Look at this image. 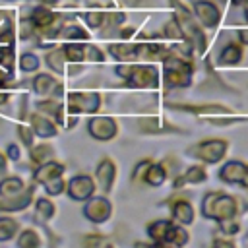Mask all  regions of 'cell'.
<instances>
[{
    "label": "cell",
    "mask_w": 248,
    "mask_h": 248,
    "mask_svg": "<svg viewBox=\"0 0 248 248\" xmlns=\"http://www.w3.org/2000/svg\"><path fill=\"white\" fill-rule=\"evenodd\" d=\"M62 174H64V165L50 159V161L39 165V169L33 174V180L39 182V184H45V182H48V180H52L56 176H62Z\"/></svg>",
    "instance_id": "cell-22"
},
{
    "label": "cell",
    "mask_w": 248,
    "mask_h": 248,
    "mask_svg": "<svg viewBox=\"0 0 248 248\" xmlns=\"http://www.w3.org/2000/svg\"><path fill=\"white\" fill-rule=\"evenodd\" d=\"M23 188H25V182L19 176H8V178H4L0 182V196L2 198H10V196L19 194Z\"/></svg>",
    "instance_id": "cell-28"
},
{
    "label": "cell",
    "mask_w": 248,
    "mask_h": 248,
    "mask_svg": "<svg viewBox=\"0 0 248 248\" xmlns=\"http://www.w3.org/2000/svg\"><path fill=\"white\" fill-rule=\"evenodd\" d=\"M167 107L170 110H184V112H192L198 116H207V114H217V112H231L229 107L225 105H217V103H205V105H180V103H167Z\"/></svg>",
    "instance_id": "cell-12"
},
{
    "label": "cell",
    "mask_w": 248,
    "mask_h": 248,
    "mask_svg": "<svg viewBox=\"0 0 248 248\" xmlns=\"http://www.w3.org/2000/svg\"><path fill=\"white\" fill-rule=\"evenodd\" d=\"M83 244L85 246H103V244H108V238L101 236V234H89L83 238Z\"/></svg>",
    "instance_id": "cell-44"
},
{
    "label": "cell",
    "mask_w": 248,
    "mask_h": 248,
    "mask_svg": "<svg viewBox=\"0 0 248 248\" xmlns=\"http://www.w3.org/2000/svg\"><path fill=\"white\" fill-rule=\"evenodd\" d=\"M62 50H64V56H66L68 62H72V64H79V62H83V45H81V43H78V41H70L68 45L62 46Z\"/></svg>",
    "instance_id": "cell-32"
},
{
    "label": "cell",
    "mask_w": 248,
    "mask_h": 248,
    "mask_svg": "<svg viewBox=\"0 0 248 248\" xmlns=\"http://www.w3.org/2000/svg\"><path fill=\"white\" fill-rule=\"evenodd\" d=\"M207 180V170L203 165H192L180 174L174 176V188H182L184 184H202Z\"/></svg>",
    "instance_id": "cell-17"
},
{
    "label": "cell",
    "mask_w": 248,
    "mask_h": 248,
    "mask_svg": "<svg viewBox=\"0 0 248 248\" xmlns=\"http://www.w3.org/2000/svg\"><path fill=\"white\" fill-rule=\"evenodd\" d=\"M17 244H19L21 248H35V246L41 244V238H39V234H37L33 229H25V231L19 234Z\"/></svg>",
    "instance_id": "cell-37"
},
{
    "label": "cell",
    "mask_w": 248,
    "mask_h": 248,
    "mask_svg": "<svg viewBox=\"0 0 248 248\" xmlns=\"http://www.w3.org/2000/svg\"><path fill=\"white\" fill-rule=\"evenodd\" d=\"M31 130H33V134H37L39 138H54L56 132H58V130H56V124H54L50 118L43 116L41 112L31 116Z\"/></svg>",
    "instance_id": "cell-23"
},
{
    "label": "cell",
    "mask_w": 248,
    "mask_h": 248,
    "mask_svg": "<svg viewBox=\"0 0 248 248\" xmlns=\"http://www.w3.org/2000/svg\"><path fill=\"white\" fill-rule=\"evenodd\" d=\"M0 66H4L8 72L14 68V46H0Z\"/></svg>",
    "instance_id": "cell-42"
},
{
    "label": "cell",
    "mask_w": 248,
    "mask_h": 248,
    "mask_svg": "<svg viewBox=\"0 0 248 248\" xmlns=\"http://www.w3.org/2000/svg\"><path fill=\"white\" fill-rule=\"evenodd\" d=\"M4 2H14V0H4Z\"/></svg>",
    "instance_id": "cell-60"
},
{
    "label": "cell",
    "mask_w": 248,
    "mask_h": 248,
    "mask_svg": "<svg viewBox=\"0 0 248 248\" xmlns=\"http://www.w3.org/2000/svg\"><path fill=\"white\" fill-rule=\"evenodd\" d=\"M17 232V223L10 217H0V240H10Z\"/></svg>",
    "instance_id": "cell-36"
},
{
    "label": "cell",
    "mask_w": 248,
    "mask_h": 248,
    "mask_svg": "<svg viewBox=\"0 0 248 248\" xmlns=\"http://www.w3.org/2000/svg\"><path fill=\"white\" fill-rule=\"evenodd\" d=\"M165 45L155 43V41H145V43H138V60L143 62H155V60H163V56L167 54Z\"/></svg>",
    "instance_id": "cell-20"
},
{
    "label": "cell",
    "mask_w": 248,
    "mask_h": 248,
    "mask_svg": "<svg viewBox=\"0 0 248 248\" xmlns=\"http://www.w3.org/2000/svg\"><path fill=\"white\" fill-rule=\"evenodd\" d=\"M122 6H130V8H145V6H153V0H118Z\"/></svg>",
    "instance_id": "cell-46"
},
{
    "label": "cell",
    "mask_w": 248,
    "mask_h": 248,
    "mask_svg": "<svg viewBox=\"0 0 248 248\" xmlns=\"http://www.w3.org/2000/svg\"><path fill=\"white\" fill-rule=\"evenodd\" d=\"M159 35H161L163 39H169V41H172V43L184 41V37H182V31H180V25H178V21H176L174 17L163 25V31H161Z\"/></svg>",
    "instance_id": "cell-33"
},
{
    "label": "cell",
    "mask_w": 248,
    "mask_h": 248,
    "mask_svg": "<svg viewBox=\"0 0 248 248\" xmlns=\"http://www.w3.org/2000/svg\"><path fill=\"white\" fill-rule=\"evenodd\" d=\"M33 202V186H25L19 194L0 200V211H21Z\"/></svg>",
    "instance_id": "cell-15"
},
{
    "label": "cell",
    "mask_w": 248,
    "mask_h": 248,
    "mask_svg": "<svg viewBox=\"0 0 248 248\" xmlns=\"http://www.w3.org/2000/svg\"><path fill=\"white\" fill-rule=\"evenodd\" d=\"M246 207L242 205V200L236 196H231L227 192H207L202 198L200 203V213L205 219L211 221H223V219H232L238 217Z\"/></svg>",
    "instance_id": "cell-2"
},
{
    "label": "cell",
    "mask_w": 248,
    "mask_h": 248,
    "mask_svg": "<svg viewBox=\"0 0 248 248\" xmlns=\"http://www.w3.org/2000/svg\"><path fill=\"white\" fill-rule=\"evenodd\" d=\"M19 68H21L23 72H35V70L39 68V58H37L35 54H31V52L21 54V58H19Z\"/></svg>",
    "instance_id": "cell-41"
},
{
    "label": "cell",
    "mask_w": 248,
    "mask_h": 248,
    "mask_svg": "<svg viewBox=\"0 0 248 248\" xmlns=\"http://www.w3.org/2000/svg\"><path fill=\"white\" fill-rule=\"evenodd\" d=\"M188 240H190V234H188L186 227L172 221L169 227V232H167V246H184V244H188Z\"/></svg>",
    "instance_id": "cell-25"
},
{
    "label": "cell",
    "mask_w": 248,
    "mask_h": 248,
    "mask_svg": "<svg viewBox=\"0 0 248 248\" xmlns=\"http://www.w3.org/2000/svg\"><path fill=\"white\" fill-rule=\"evenodd\" d=\"M17 132H19L23 143H25L27 147H31V143H33V130H31V128H25V126H19Z\"/></svg>",
    "instance_id": "cell-47"
},
{
    "label": "cell",
    "mask_w": 248,
    "mask_h": 248,
    "mask_svg": "<svg viewBox=\"0 0 248 248\" xmlns=\"http://www.w3.org/2000/svg\"><path fill=\"white\" fill-rule=\"evenodd\" d=\"M87 132L97 141H110L118 134V122L112 116H91L87 122Z\"/></svg>",
    "instance_id": "cell-8"
},
{
    "label": "cell",
    "mask_w": 248,
    "mask_h": 248,
    "mask_svg": "<svg viewBox=\"0 0 248 248\" xmlns=\"http://www.w3.org/2000/svg\"><path fill=\"white\" fill-rule=\"evenodd\" d=\"M163 83L165 89H182L192 85L194 76V64L190 56L174 50L172 46L167 48V54L163 56Z\"/></svg>",
    "instance_id": "cell-1"
},
{
    "label": "cell",
    "mask_w": 248,
    "mask_h": 248,
    "mask_svg": "<svg viewBox=\"0 0 248 248\" xmlns=\"http://www.w3.org/2000/svg\"><path fill=\"white\" fill-rule=\"evenodd\" d=\"M227 151H229V141L225 138H207L188 147L186 153L205 165H217L227 157Z\"/></svg>",
    "instance_id": "cell-4"
},
{
    "label": "cell",
    "mask_w": 248,
    "mask_h": 248,
    "mask_svg": "<svg viewBox=\"0 0 248 248\" xmlns=\"http://www.w3.org/2000/svg\"><path fill=\"white\" fill-rule=\"evenodd\" d=\"M244 190H248V165H246V170H244V174H242V178H240V182H238Z\"/></svg>",
    "instance_id": "cell-54"
},
{
    "label": "cell",
    "mask_w": 248,
    "mask_h": 248,
    "mask_svg": "<svg viewBox=\"0 0 248 248\" xmlns=\"http://www.w3.org/2000/svg\"><path fill=\"white\" fill-rule=\"evenodd\" d=\"M169 209H170V219L184 225V227L192 225L196 219V209L190 203V200H186L184 196L169 198Z\"/></svg>",
    "instance_id": "cell-10"
},
{
    "label": "cell",
    "mask_w": 248,
    "mask_h": 248,
    "mask_svg": "<svg viewBox=\"0 0 248 248\" xmlns=\"http://www.w3.org/2000/svg\"><path fill=\"white\" fill-rule=\"evenodd\" d=\"M56 83H58V81H56L50 74H37V76L33 78V89H35V93H39V95H50V93L54 91Z\"/></svg>",
    "instance_id": "cell-27"
},
{
    "label": "cell",
    "mask_w": 248,
    "mask_h": 248,
    "mask_svg": "<svg viewBox=\"0 0 248 248\" xmlns=\"http://www.w3.org/2000/svg\"><path fill=\"white\" fill-rule=\"evenodd\" d=\"M101 108V95L95 91H74L68 93V112L70 114H95Z\"/></svg>",
    "instance_id": "cell-5"
},
{
    "label": "cell",
    "mask_w": 248,
    "mask_h": 248,
    "mask_svg": "<svg viewBox=\"0 0 248 248\" xmlns=\"http://www.w3.org/2000/svg\"><path fill=\"white\" fill-rule=\"evenodd\" d=\"M231 2H232V4H236V6H240V4H242V2H246V0H231Z\"/></svg>",
    "instance_id": "cell-59"
},
{
    "label": "cell",
    "mask_w": 248,
    "mask_h": 248,
    "mask_svg": "<svg viewBox=\"0 0 248 248\" xmlns=\"http://www.w3.org/2000/svg\"><path fill=\"white\" fill-rule=\"evenodd\" d=\"M10 99V93H0V105H4Z\"/></svg>",
    "instance_id": "cell-56"
},
{
    "label": "cell",
    "mask_w": 248,
    "mask_h": 248,
    "mask_svg": "<svg viewBox=\"0 0 248 248\" xmlns=\"http://www.w3.org/2000/svg\"><path fill=\"white\" fill-rule=\"evenodd\" d=\"M169 2H170V6L176 10L174 14H192V12H190V8H188L182 0H169Z\"/></svg>",
    "instance_id": "cell-48"
},
{
    "label": "cell",
    "mask_w": 248,
    "mask_h": 248,
    "mask_svg": "<svg viewBox=\"0 0 248 248\" xmlns=\"http://www.w3.org/2000/svg\"><path fill=\"white\" fill-rule=\"evenodd\" d=\"M4 170H6V157L0 153V174H2Z\"/></svg>",
    "instance_id": "cell-55"
},
{
    "label": "cell",
    "mask_w": 248,
    "mask_h": 248,
    "mask_svg": "<svg viewBox=\"0 0 248 248\" xmlns=\"http://www.w3.org/2000/svg\"><path fill=\"white\" fill-rule=\"evenodd\" d=\"M244 19H246V23H248V4L244 6Z\"/></svg>",
    "instance_id": "cell-58"
},
{
    "label": "cell",
    "mask_w": 248,
    "mask_h": 248,
    "mask_svg": "<svg viewBox=\"0 0 248 248\" xmlns=\"http://www.w3.org/2000/svg\"><path fill=\"white\" fill-rule=\"evenodd\" d=\"M83 21L89 29H101L105 25V19H107V14L101 12V10H93V12H85L83 16Z\"/></svg>",
    "instance_id": "cell-35"
},
{
    "label": "cell",
    "mask_w": 248,
    "mask_h": 248,
    "mask_svg": "<svg viewBox=\"0 0 248 248\" xmlns=\"http://www.w3.org/2000/svg\"><path fill=\"white\" fill-rule=\"evenodd\" d=\"M29 19L33 21V25H35L37 29H45V27L52 25V23L58 19V16H56L52 10H48L46 6H39V8H35V10L31 12Z\"/></svg>",
    "instance_id": "cell-24"
},
{
    "label": "cell",
    "mask_w": 248,
    "mask_h": 248,
    "mask_svg": "<svg viewBox=\"0 0 248 248\" xmlns=\"http://www.w3.org/2000/svg\"><path fill=\"white\" fill-rule=\"evenodd\" d=\"M83 215L87 221L95 223V225H101V223H107L112 215V203L107 196H91L85 200V205H83Z\"/></svg>",
    "instance_id": "cell-6"
},
{
    "label": "cell",
    "mask_w": 248,
    "mask_h": 248,
    "mask_svg": "<svg viewBox=\"0 0 248 248\" xmlns=\"http://www.w3.org/2000/svg\"><path fill=\"white\" fill-rule=\"evenodd\" d=\"M12 35H14V31H12V23L8 21V23L2 27V31H0V43H2V41H4V43L12 41Z\"/></svg>",
    "instance_id": "cell-49"
},
{
    "label": "cell",
    "mask_w": 248,
    "mask_h": 248,
    "mask_svg": "<svg viewBox=\"0 0 248 248\" xmlns=\"http://www.w3.org/2000/svg\"><path fill=\"white\" fill-rule=\"evenodd\" d=\"M246 170V163L238 161V159H232V161H227L221 169H219V180L225 182V184H238L242 174Z\"/></svg>",
    "instance_id": "cell-19"
},
{
    "label": "cell",
    "mask_w": 248,
    "mask_h": 248,
    "mask_svg": "<svg viewBox=\"0 0 248 248\" xmlns=\"http://www.w3.org/2000/svg\"><path fill=\"white\" fill-rule=\"evenodd\" d=\"M83 60L89 62H103L105 60V52L95 46V45H83Z\"/></svg>",
    "instance_id": "cell-39"
},
{
    "label": "cell",
    "mask_w": 248,
    "mask_h": 248,
    "mask_svg": "<svg viewBox=\"0 0 248 248\" xmlns=\"http://www.w3.org/2000/svg\"><path fill=\"white\" fill-rule=\"evenodd\" d=\"M45 190H46L48 196H60V194L66 190V182H64L62 176H56V178L45 182Z\"/></svg>",
    "instance_id": "cell-40"
},
{
    "label": "cell",
    "mask_w": 248,
    "mask_h": 248,
    "mask_svg": "<svg viewBox=\"0 0 248 248\" xmlns=\"http://www.w3.org/2000/svg\"><path fill=\"white\" fill-rule=\"evenodd\" d=\"M37 108H39V112L52 116L58 124L64 122V110H62V105H60V103H56V101H41V103L37 105Z\"/></svg>",
    "instance_id": "cell-29"
},
{
    "label": "cell",
    "mask_w": 248,
    "mask_h": 248,
    "mask_svg": "<svg viewBox=\"0 0 248 248\" xmlns=\"http://www.w3.org/2000/svg\"><path fill=\"white\" fill-rule=\"evenodd\" d=\"M167 178H169V174H167L165 167H163L161 163L151 161L149 167L145 169L143 176H141V184H145V186H149V188H161V186L167 182Z\"/></svg>",
    "instance_id": "cell-21"
},
{
    "label": "cell",
    "mask_w": 248,
    "mask_h": 248,
    "mask_svg": "<svg viewBox=\"0 0 248 248\" xmlns=\"http://www.w3.org/2000/svg\"><path fill=\"white\" fill-rule=\"evenodd\" d=\"M213 246H227V248H232L234 242H232V238H213Z\"/></svg>",
    "instance_id": "cell-50"
},
{
    "label": "cell",
    "mask_w": 248,
    "mask_h": 248,
    "mask_svg": "<svg viewBox=\"0 0 248 248\" xmlns=\"http://www.w3.org/2000/svg\"><path fill=\"white\" fill-rule=\"evenodd\" d=\"M238 43L242 45V46H248V29H238Z\"/></svg>",
    "instance_id": "cell-51"
},
{
    "label": "cell",
    "mask_w": 248,
    "mask_h": 248,
    "mask_svg": "<svg viewBox=\"0 0 248 248\" xmlns=\"http://www.w3.org/2000/svg\"><path fill=\"white\" fill-rule=\"evenodd\" d=\"M192 12H194L196 21L205 29H215L221 21V10L211 0H194Z\"/></svg>",
    "instance_id": "cell-7"
},
{
    "label": "cell",
    "mask_w": 248,
    "mask_h": 248,
    "mask_svg": "<svg viewBox=\"0 0 248 248\" xmlns=\"http://www.w3.org/2000/svg\"><path fill=\"white\" fill-rule=\"evenodd\" d=\"M29 155H31V161H33V163L43 165V163H46V161H50V159H52L54 149H52V145H48V143H41V145L31 147Z\"/></svg>",
    "instance_id": "cell-31"
},
{
    "label": "cell",
    "mask_w": 248,
    "mask_h": 248,
    "mask_svg": "<svg viewBox=\"0 0 248 248\" xmlns=\"http://www.w3.org/2000/svg\"><path fill=\"white\" fill-rule=\"evenodd\" d=\"M114 180H116V163L110 157H103L95 167V184L105 194H110Z\"/></svg>",
    "instance_id": "cell-11"
},
{
    "label": "cell",
    "mask_w": 248,
    "mask_h": 248,
    "mask_svg": "<svg viewBox=\"0 0 248 248\" xmlns=\"http://www.w3.org/2000/svg\"><path fill=\"white\" fill-rule=\"evenodd\" d=\"M72 2H78V0H72Z\"/></svg>",
    "instance_id": "cell-61"
},
{
    "label": "cell",
    "mask_w": 248,
    "mask_h": 248,
    "mask_svg": "<svg viewBox=\"0 0 248 248\" xmlns=\"http://www.w3.org/2000/svg\"><path fill=\"white\" fill-rule=\"evenodd\" d=\"M138 128L143 134H169V132H182L170 122L159 118V116H143L138 120Z\"/></svg>",
    "instance_id": "cell-14"
},
{
    "label": "cell",
    "mask_w": 248,
    "mask_h": 248,
    "mask_svg": "<svg viewBox=\"0 0 248 248\" xmlns=\"http://www.w3.org/2000/svg\"><path fill=\"white\" fill-rule=\"evenodd\" d=\"M46 64L50 70H54L56 74H64V62H66V56H64V50L62 48H52L46 52L45 56Z\"/></svg>",
    "instance_id": "cell-30"
},
{
    "label": "cell",
    "mask_w": 248,
    "mask_h": 248,
    "mask_svg": "<svg viewBox=\"0 0 248 248\" xmlns=\"http://www.w3.org/2000/svg\"><path fill=\"white\" fill-rule=\"evenodd\" d=\"M170 223H172V219H155V221L147 223L145 232L153 246H167V232H169Z\"/></svg>",
    "instance_id": "cell-18"
},
{
    "label": "cell",
    "mask_w": 248,
    "mask_h": 248,
    "mask_svg": "<svg viewBox=\"0 0 248 248\" xmlns=\"http://www.w3.org/2000/svg\"><path fill=\"white\" fill-rule=\"evenodd\" d=\"M43 4H46V6H54V4H58V0H41Z\"/></svg>",
    "instance_id": "cell-57"
},
{
    "label": "cell",
    "mask_w": 248,
    "mask_h": 248,
    "mask_svg": "<svg viewBox=\"0 0 248 248\" xmlns=\"http://www.w3.org/2000/svg\"><path fill=\"white\" fill-rule=\"evenodd\" d=\"M134 35H136V27H124V25H120L118 27V33H116V37L120 41H130Z\"/></svg>",
    "instance_id": "cell-45"
},
{
    "label": "cell",
    "mask_w": 248,
    "mask_h": 248,
    "mask_svg": "<svg viewBox=\"0 0 248 248\" xmlns=\"http://www.w3.org/2000/svg\"><path fill=\"white\" fill-rule=\"evenodd\" d=\"M10 79H12V72H2L0 70V87H6Z\"/></svg>",
    "instance_id": "cell-52"
},
{
    "label": "cell",
    "mask_w": 248,
    "mask_h": 248,
    "mask_svg": "<svg viewBox=\"0 0 248 248\" xmlns=\"http://www.w3.org/2000/svg\"><path fill=\"white\" fill-rule=\"evenodd\" d=\"M58 37H62L66 41H87L89 33L78 23H66V25H60Z\"/></svg>",
    "instance_id": "cell-26"
},
{
    "label": "cell",
    "mask_w": 248,
    "mask_h": 248,
    "mask_svg": "<svg viewBox=\"0 0 248 248\" xmlns=\"http://www.w3.org/2000/svg\"><path fill=\"white\" fill-rule=\"evenodd\" d=\"M35 211H37V217H41L43 221H48V219L54 217L56 207H54V203H52L50 200H46V198H39V200L35 202Z\"/></svg>",
    "instance_id": "cell-34"
},
{
    "label": "cell",
    "mask_w": 248,
    "mask_h": 248,
    "mask_svg": "<svg viewBox=\"0 0 248 248\" xmlns=\"http://www.w3.org/2000/svg\"><path fill=\"white\" fill-rule=\"evenodd\" d=\"M149 163H151V159H141V161H140V163L134 167V170H132V182H134V184L141 182V176H143L145 169L149 167Z\"/></svg>",
    "instance_id": "cell-43"
},
{
    "label": "cell",
    "mask_w": 248,
    "mask_h": 248,
    "mask_svg": "<svg viewBox=\"0 0 248 248\" xmlns=\"http://www.w3.org/2000/svg\"><path fill=\"white\" fill-rule=\"evenodd\" d=\"M95 190L97 184L89 174H76L66 182V192L74 202H85L95 194Z\"/></svg>",
    "instance_id": "cell-9"
},
{
    "label": "cell",
    "mask_w": 248,
    "mask_h": 248,
    "mask_svg": "<svg viewBox=\"0 0 248 248\" xmlns=\"http://www.w3.org/2000/svg\"><path fill=\"white\" fill-rule=\"evenodd\" d=\"M8 153H10V159H17L19 157V149L16 145H8Z\"/></svg>",
    "instance_id": "cell-53"
},
{
    "label": "cell",
    "mask_w": 248,
    "mask_h": 248,
    "mask_svg": "<svg viewBox=\"0 0 248 248\" xmlns=\"http://www.w3.org/2000/svg\"><path fill=\"white\" fill-rule=\"evenodd\" d=\"M114 72L126 81L132 89H157L161 83L159 70L153 64H136V62H122L114 68Z\"/></svg>",
    "instance_id": "cell-3"
},
{
    "label": "cell",
    "mask_w": 248,
    "mask_h": 248,
    "mask_svg": "<svg viewBox=\"0 0 248 248\" xmlns=\"http://www.w3.org/2000/svg\"><path fill=\"white\" fill-rule=\"evenodd\" d=\"M242 56H244V50L240 43H227L217 56V66H223V68L238 66L242 62Z\"/></svg>",
    "instance_id": "cell-16"
},
{
    "label": "cell",
    "mask_w": 248,
    "mask_h": 248,
    "mask_svg": "<svg viewBox=\"0 0 248 248\" xmlns=\"http://www.w3.org/2000/svg\"><path fill=\"white\" fill-rule=\"evenodd\" d=\"M217 225H219L221 234H225V236H234V234H238V232H240V223H238V219H236V217L217 221Z\"/></svg>",
    "instance_id": "cell-38"
},
{
    "label": "cell",
    "mask_w": 248,
    "mask_h": 248,
    "mask_svg": "<svg viewBox=\"0 0 248 248\" xmlns=\"http://www.w3.org/2000/svg\"><path fill=\"white\" fill-rule=\"evenodd\" d=\"M107 52L118 62H138V43H130V41L110 43L107 46Z\"/></svg>",
    "instance_id": "cell-13"
}]
</instances>
